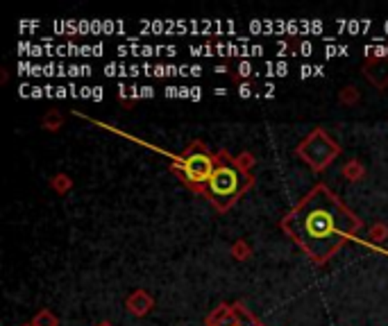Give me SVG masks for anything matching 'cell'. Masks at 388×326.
<instances>
[{
  "label": "cell",
  "mask_w": 388,
  "mask_h": 326,
  "mask_svg": "<svg viewBox=\"0 0 388 326\" xmlns=\"http://www.w3.org/2000/svg\"><path fill=\"white\" fill-rule=\"evenodd\" d=\"M361 220L325 183L311 188L282 220V231L300 245L314 263H327L361 231Z\"/></svg>",
  "instance_id": "cell-1"
},
{
  "label": "cell",
  "mask_w": 388,
  "mask_h": 326,
  "mask_svg": "<svg viewBox=\"0 0 388 326\" xmlns=\"http://www.w3.org/2000/svg\"><path fill=\"white\" fill-rule=\"evenodd\" d=\"M254 186V175L245 172L236 157H230L228 152H216V166L204 188V198L211 202L216 211H230L243 195Z\"/></svg>",
  "instance_id": "cell-2"
},
{
  "label": "cell",
  "mask_w": 388,
  "mask_h": 326,
  "mask_svg": "<svg viewBox=\"0 0 388 326\" xmlns=\"http://www.w3.org/2000/svg\"><path fill=\"white\" fill-rule=\"evenodd\" d=\"M170 159H172L170 170L182 179V183L189 191L204 195V188H207V181L216 166V155L209 150V145L204 140H193L180 157Z\"/></svg>",
  "instance_id": "cell-3"
},
{
  "label": "cell",
  "mask_w": 388,
  "mask_h": 326,
  "mask_svg": "<svg viewBox=\"0 0 388 326\" xmlns=\"http://www.w3.org/2000/svg\"><path fill=\"white\" fill-rule=\"evenodd\" d=\"M295 155L314 172H322L336 161V157L341 155V145L322 127H316L314 132L295 147Z\"/></svg>",
  "instance_id": "cell-4"
},
{
  "label": "cell",
  "mask_w": 388,
  "mask_h": 326,
  "mask_svg": "<svg viewBox=\"0 0 388 326\" xmlns=\"http://www.w3.org/2000/svg\"><path fill=\"white\" fill-rule=\"evenodd\" d=\"M204 326H266L243 301L218 303L204 320Z\"/></svg>",
  "instance_id": "cell-5"
},
{
  "label": "cell",
  "mask_w": 388,
  "mask_h": 326,
  "mask_svg": "<svg viewBox=\"0 0 388 326\" xmlns=\"http://www.w3.org/2000/svg\"><path fill=\"white\" fill-rule=\"evenodd\" d=\"M363 75L372 86L384 91L388 86V57H368L363 64Z\"/></svg>",
  "instance_id": "cell-6"
},
{
  "label": "cell",
  "mask_w": 388,
  "mask_h": 326,
  "mask_svg": "<svg viewBox=\"0 0 388 326\" xmlns=\"http://www.w3.org/2000/svg\"><path fill=\"white\" fill-rule=\"evenodd\" d=\"M125 308L134 315V318H146V315L155 308L153 295H148L146 290H134L132 295L125 299Z\"/></svg>",
  "instance_id": "cell-7"
},
{
  "label": "cell",
  "mask_w": 388,
  "mask_h": 326,
  "mask_svg": "<svg viewBox=\"0 0 388 326\" xmlns=\"http://www.w3.org/2000/svg\"><path fill=\"white\" fill-rule=\"evenodd\" d=\"M341 175L348 179V181H352V183H357V181H361L363 177H365V166L361 161H357V159H352V161H348L345 166L341 168Z\"/></svg>",
  "instance_id": "cell-8"
},
{
  "label": "cell",
  "mask_w": 388,
  "mask_h": 326,
  "mask_svg": "<svg viewBox=\"0 0 388 326\" xmlns=\"http://www.w3.org/2000/svg\"><path fill=\"white\" fill-rule=\"evenodd\" d=\"M339 102L345 104V107H354V104H359L361 102V91L357 89V86H343V89L339 91Z\"/></svg>",
  "instance_id": "cell-9"
},
{
  "label": "cell",
  "mask_w": 388,
  "mask_h": 326,
  "mask_svg": "<svg viewBox=\"0 0 388 326\" xmlns=\"http://www.w3.org/2000/svg\"><path fill=\"white\" fill-rule=\"evenodd\" d=\"M388 241V224L386 222H377V224H372L370 229H368V243L372 245V247H377V245H382V243H386Z\"/></svg>",
  "instance_id": "cell-10"
},
{
  "label": "cell",
  "mask_w": 388,
  "mask_h": 326,
  "mask_svg": "<svg viewBox=\"0 0 388 326\" xmlns=\"http://www.w3.org/2000/svg\"><path fill=\"white\" fill-rule=\"evenodd\" d=\"M50 188L59 195H66L73 188V179L66 175V172H57V175L50 179Z\"/></svg>",
  "instance_id": "cell-11"
},
{
  "label": "cell",
  "mask_w": 388,
  "mask_h": 326,
  "mask_svg": "<svg viewBox=\"0 0 388 326\" xmlns=\"http://www.w3.org/2000/svg\"><path fill=\"white\" fill-rule=\"evenodd\" d=\"M61 125H64V116L59 111H55V109L48 111L46 116H43V121H41V127L46 129V132H59Z\"/></svg>",
  "instance_id": "cell-12"
},
{
  "label": "cell",
  "mask_w": 388,
  "mask_h": 326,
  "mask_svg": "<svg viewBox=\"0 0 388 326\" xmlns=\"http://www.w3.org/2000/svg\"><path fill=\"white\" fill-rule=\"evenodd\" d=\"M32 326H59V320L55 318V313L52 310H48V308H43V310H39L35 318H32V322H30Z\"/></svg>",
  "instance_id": "cell-13"
},
{
  "label": "cell",
  "mask_w": 388,
  "mask_h": 326,
  "mask_svg": "<svg viewBox=\"0 0 388 326\" xmlns=\"http://www.w3.org/2000/svg\"><path fill=\"white\" fill-rule=\"evenodd\" d=\"M232 256L236 258V260H247L252 256V247H250V243L247 241H236L234 245H232Z\"/></svg>",
  "instance_id": "cell-14"
},
{
  "label": "cell",
  "mask_w": 388,
  "mask_h": 326,
  "mask_svg": "<svg viewBox=\"0 0 388 326\" xmlns=\"http://www.w3.org/2000/svg\"><path fill=\"white\" fill-rule=\"evenodd\" d=\"M236 163L245 170V172H252V168H254V155L252 152H241V155H236Z\"/></svg>",
  "instance_id": "cell-15"
},
{
  "label": "cell",
  "mask_w": 388,
  "mask_h": 326,
  "mask_svg": "<svg viewBox=\"0 0 388 326\" xmlns=\"http://www.w3.org/2000/svg\"><path fill=\"white\" fill-rule=\"evenodd\" d=\"M252 64L250 61H241L239 64V68H236V75H234V80L236 78H250V75H252Z\"/></svg>",
  "instance_id": "cell-16"
},
{
  "label": "cell",
  "mask_w": 388,
  "mask_h": 326,
  "mask_svg": "<svg viewBox=\"0 0 388 326\" xmlns=\"http://www.w3.org/2000/svg\"><path fill=\"white\" fill-rule=\"evenodd\" d=\"M239 95H241V97H250V95H252V84L243 82V84L239 86Z\"/></svg>",
  "instance_id": "cell-17"
},
{
  "label": "cell",
  "mask_w": 388,
  "mask_h": 326,
  "mask_svg": "<svg viewBox=\"0 0 388 326\" xmlns=\"http://www.w3.org/2000/svg\"><path fill=\"white\" fill-rule=\"evenodd\" d=\"M300 52L305 54V57H309V54L314 52V46H311L309 41H305V43H302V46H300Z\"/></svg>",
  "instance_id": "cell-18"
},
{
  "label": "cell",
  "mask_w": 388,
  "mask_h": 326,
  "mask_svg": "<svg viewBox=\"0 0 388 326\" xmlns=\"http://www.w3.org/2000/svg\"><path fill=\"white\" fill-rule=\"evenodd\" d=\"M300 75H302V80L309 78V75H316V68H311V66H302L300 68Z\"/></svg>",
  "instance_id": "cell-19"
},
{
  "label": "cell",
  "mask_w": 388,
  "mask_h": 326,
  "mask_svg": "<svg viewBox=\"0 0 388 326\" xmlns=\"http://www.w3.org/2000/svg\"><path fill=\"white\" fill-rule=\"evenodd\" d=\"M153 95H155L153 86H141V97H153Z\"/></svg>",
  "instance_id": "cell-20"
},
{
  "label": "cell",
  "mask_w": 388,
  "mask_h": 326,
  "mask_svg": "<svg viewBox=\"0 0 388 326\" xmlns=\"http://www.w3.org/2000/svg\"><path fill=\"white\" fill-rule=\"evenodd\" d=\"M91 95H93V100H102V89H100V86H95Z\"/></svg>",
  "instance_id": "cell-21"
},
{
  "label": "cell",
  "mask_w": 388,
  "mask_h": 326,
  "mask_svg": "<svg viewBox=\"0 0 388 326\" xmlns=\"http://www.w3.org/2000/svg\"><path fill=\"white\" fill-rule=\"evenodd\" d=\"M200 97H202L200 89H191V100H200Z\"/></svg>",
  "instance_id": "cell-22"
},
{
  "label": "cell",
  "mask_w": 388,
  "mask_h": 326,
  "mask_svg": "<svg viewBox=\"0 0 388 326\" xmlns=\"http://www.w3.org/2000/svg\"><path fill=\"white\" fill-rule=\"evenodd\" d=\"M55 95L57 97H66V89H64V86H59V89H55Z\"/></svg>",
  "instance_id": "cell-23"
},
{
  "label": "cell",
  "mask_w": 388,
  "mask_h": 326,
  "mask_svg": "<svg viewBox=\"0 0 388 326\" xmlns=\"http://www.w3.org/2000/svg\"><path fill=\"white\" fill-rule=\"evenodd\" d=\"M189 71H191V75H196V78H198V75H202V68H198V66H191Z\"/></svg>",
  "instance_id": "cell-24"
},
{
  "label": "cell",
  "mask_w": 388,
  "mask_h": 326,
  "mask_svg": "<svg viewBox=\"0 0 388 326\" xmlns=\"http://www.w3.org/2000/svg\"><path fill=\"white\" fill-rule=\"evenodd\" d=\"M216 73L223 75V73H228V66H216Z\"/></svg>",
  "instance_id": "cell-25"
},
{
  "label": "cell",
  "mask_w": 388,
  "mask_h": 326,
  "mask_svg": "<svg viewBox=\"0 0 388 326\" xmlns=\"http://www.w3.org/2000/svg\"><path fill=\"white\" fill-rule=\"evenodd\" d=\"M98 326H114V324H110V322H100Z\"/></svg>",
  "instance_id": "cell-26"
},
{
  "label": "cell",
  "mask_w": 388,
  "mask_h": 326,
  "mask_svg": "<svg viewBox=\"0 0 388 326\" xmlns=\"http://www.w3.org/2000/svg\"><path fill=\"white\" fill-rule=\"evenodd\" d=\"M23 326H32V324H23Z\"/></svg>",
  "instance_id": "cell-27"
}]
</instances>
